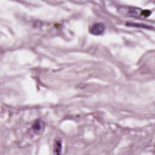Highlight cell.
<instances>
[{
  "mask_svg": "<svg viewBox=\"0 0 155 155\" xmlns=\"http://www.w3.org/2000/svg\"><path fill=\"white\" fill-rule=\"evenodd\" d=\"M42 123L41 121L38 120V121H36L33 125V130H35V131H38L39 130H41V128H42Z\"/></svg>",
  "mask_w": 155,
  "mask_h": 155,
  "instance_id": "277c9868",
  "label": "cell"
},
{
  "mask_svg": "<svg viewBox=\"0 0 155 155\" xmlns=\"http://www.w3.org/2000/svg\"><path fill=\"white\" fill-rule=\"evenodd\" d=\"M53 150L54 151V153L56 154H60L61 153V150H62V144L61 141L59 140H56L54 144L53 147Z\"/></svg>",
  "mask_w": 155,
  "mask_h": 155,
  "instance_id": "3957f363",
  "label": "cell"
},
{
  "mask_svg": "<svg viewBox=\"0 0 155 155\" xmlns=\"http://www.w3.org/2000/svg\"><path fill=\"white\" fill-rule=\"evenodd\" d=\"M119 11L120 13L125 14L127 15H130L131 16H143L142 15L143 10H141V9L135 8V7H120L119 8Z\"/></svg>",
  "mask_w": 155,
  "mask_h": 155,
  "instance_id": "6da1fadb",
  "label": "cell"
},
{
  "mask_svg": "<svg viewBox=\"0 0 155 155\" xmlns=\"http://www.w3.org/2000/svg\"><path fill=\"white\" fill-rule=\"evenodd\" d=\"M105 27L104 24L98 22L94 24L89 29L90 32L94 35H100L104 33Z\"/></svg>",
  "mask_w": 155,
  "mask_h": 155,
  "instance_id": "7a4b0ae2",
  "label": "cell"
}]
</instances>
